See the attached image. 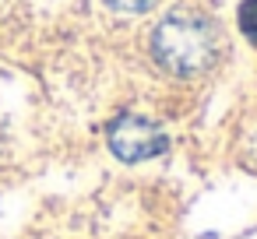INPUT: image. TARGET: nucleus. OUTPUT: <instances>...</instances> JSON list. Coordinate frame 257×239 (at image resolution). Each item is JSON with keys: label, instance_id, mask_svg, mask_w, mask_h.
I'll return each instance as SVG.
<instances>
[{"label": "nucleus", "instance_id": "2", "mask_svg": "<svg viewBox=\"0 0 257 239\" xmlns=\"http://www.w3.org/2000/svg\"><path fill=\"white\" fill-rule=\"evenodd\" d=\"M166 148H169L166 130L138 113H123L109 123V151L123 162H145L162 155Z\"/></svg>", "mask_w": 257, "mask_h": 239}, {"label": "nucleus", "instance_id": "3", "mask_svg": "<svg viewBox=\"0 0 257 239\" xmlns=\"http://www.w3.org/2000/svg\"><path fill=\"white\" fill-rule=\"evenodd\" d=\"M239 29L257 46V0H243V4H239Z\"/></svg>", "mask_w": 257, "mask_h": 239}, {"label": "nucleus", "instance_id": "5", "mask_svg": "<svg viewBox=\"0 0 257 239\" xmlns=\"http://www.w3.org/2000/svg\"><path fill=\"white\" fill-rule=\"evenodd\" d=\"M250 165L257 169V141H253V148H250Z\"/></svg>", "mask_w": 257, "mask_h": 239}, {"label": "nucleus", "instance_id": "1", "mask_svg": "<svg viewBox=\"0 0 257 239\" xmlns=\"http://www.w3.org/2000/svg\"><path fill=\"white\" fill-rule=\"evenodd\" d=\"M152 53L173 74H201L215 60V29L201 15L176 11L159 22L152 36Z\"/></svg>", "mask_w": 257, "mask_h": 239}, {"label": "nucleus", "instance_id": "4", "mask_svg": "<svg viewBox=\"0 0 257 239\" xmlns=\"http://www.w3.org/2000/svg\"><path fill=\"white\" fill-rule=\"evenodd\" d=\"M106 4L113 8V11H127V15H138V11H145L152 0H106Z\"/></svg>", "mask_w": 257, "mask_h": 239}]
</instances>
